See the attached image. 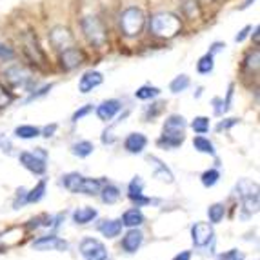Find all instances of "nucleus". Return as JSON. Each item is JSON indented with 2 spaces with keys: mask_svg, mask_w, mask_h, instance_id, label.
I'll use <instances>...</instances> for the list:
<instances>
[{
  "mask_svg": "<svg viewBox=\"0 0 260 260\" xmlns=\"http://www.w3.org/2000/svg\"><path fill=\"white\" fill-rule=\"evenodd\" d=\"M149 33L160 40H171L182 33V20L171 11H158L149 18Z\"/></svg>",
  "mask_w": 260,
  "mask_h": 260,
  "instance_id": "1",
  "label": "nucleus"
},
{
  "mask_svg": "<svg viewBox=\"0 0 260 260\" xmlns=\"http://www.w3.org/2000/svg\"><path fill=\"white\" fill-rule=\"evenodd\" d=\"M118 26H120V33L126 39H137L142 35L146 27V15L139 6H129L118 17Z\"/></svg>",
  "mask_w": 260,
  "mask_h": 260,
  "instance_id": "2",
  "label": "nucleus"
},
{
  "mask_svg": "<svg viewBox=\"0 0 260 260\" xmlns=\"http://www.w3.org/2000/svg\"><path fill=\"white\" fill-rule=\"evenodd\" d=\"M80 29H82L84 39L89 42V46H93L95 49L106 48V44H108V27L102 22V18L95 17V15L84 17L80 20Z\"/></svg>",
  "mask_w": 260,
  "mask_h": 260,
  "instance_id": "3",
  "label": "nucleus"
},
{
  "mask_svg": "<svg viewBox=\"0 0 260 260\" xmlns=\"http://www.w3.org/2000/svg\"><path fill=\"white\" fill-rule=\"evenodd\" d=\"M20 42H22V51H24L27 60L31 62V66H35L39 70H48V66H49L48 55H46V51L42 49V46H40L35 33H33V31L22 33Z\"/></svg>",
  "mask_w": 260,
  "mask_h": 260,
  "instance_id": "4",
  "label": "nucleus"
},
{
  "mask_svg": "<svg viewBox=\"0 0 260 260\" xmlns=\"http://www.w3.org/2000/svg\"><path fill=\"white\" fill-rule=\"evenodd\" d=\"M2 75H4L6 82H8L9 86L24 87L26 91H31V86H33V82H35L33 71H31L26 64H18V62L9 64L8 68L2 71Z\"/></svg>",
  "mask_w": 260,
  "mask_h": 260,
  "instance_id": "5",
  "label": "nucleus"
},
{
  "mask_svg": "<svg viewBox=\"0 0 260 260\" xmlns=\"http://www.w3.org/2000/svg\"><path fill=\"white\" fill-rule=\"evenodd\" d=\"M237 193L242 199V206L247 215L258 211V184L251 182L249 178H242L237 184Z\"/></svg>",
  "mask_w": 260,
  "mask_h": 260,
  "instance_id": "6",
  "label": "nucleus"
},
{
  "mask_svg": "<svg viewBox=\"0 0 260 260\" xmlns=\"http://www.w3.org/2000/svg\"><path fill=\"white\" fill-rule=\"evenodd\" d=\"M18 160L27 171H31L33 175H44L46 173V153L40 151V148H37L35 153H29V151H22L18 155Z\"/></svg>",
  "mask_w": 260,
  "mask_h": 260,
  "instance_id": "7",
  "label": "nucleus"
},
{
  "mask_svg": "<svg viewBox=\"0 0 260 260\" xmlns=\"http://www.w3.org/2000/svg\"><path fill=\"white\" fill-rule=\"evenodd\" d=\"M58 62H60V68L64 71H75L86 62V53L77 46H70V48L60 51Z\"/></svg>",
  "mask_w": 260,
  "mask_h": 260,
  "instance_id": "8",
  "label": "nucleus"
},
{
  "mask_svg": "<svg viewBox=\"0 0 260 260\" xmlns=\"http://www.w3.org/2000/svg\"><path fill=\"white\" fill-rule=\"evenodd\" d=\"M48 39H49V44H51L53 48L60 49V51L75 44L73 33H71L70 27H66V26H53L48 33Z\"/></svg>",
  "mask_w": 260,
  "mask_h": 260,
  "instance_id": "9",
  "label": "nucleus"
},
{
  "mask_svg": "<svg viewBox=\"0 0 260 260\" xmlns=\"http://www.w3.org/2000/svg\"><path fill=\"white\" fill-rule=\"evenodd\" d=\"M80 255L86 260H109L106 246L96 239H84L80 242Z\"/></svg>",
  "mask_w": 260,
  "mask_h": 260,
  "instance_id": "10",
  "label": "nucleus"
},
{
  "mask_svg": "<svg viewBox=\"0 0 260 260\" xmlns=\"http://www.w3.org/2000/svg\"><path fill=\"white\" fill-rule=\"evenodd\" d=\"M187 127V122L182 115H169L164 120V126H162V135L166 137H177V139H186L184 137V131Z\"/></svg>",
  "mask_w": 260,
  "mask_h": 260,
  "instance_id": "11",
  "label": "nucleus"
},
{
  "mask_svg": "<svg viewBox=\"0 0 260 260\" xmlns=\"http://www.w3.org/2000/svg\"><path fill=\"white\" fill-rule=\"evenodd\" d=\"M213 225L209 222H197L193 228H191V239H193V244L197 247H206L209 242L213 240Z\"/></svg>",
  "mask_w": 260,
  "mask_h": 260,
  "instance_id": "12",
  "label": "nucleus"
},
{
  "mask_svg": "<svg viewBox=\"0 0 260 260\" xmlns=\"http://www.w3.org/2000/svg\"><path fill=\"white\" fill-rule=\"evenodd\" d=\"M102 82H104V75L96 70H89L86 73H82V77L78 80V91L82 93V95H87V93H91L99 86H102Z\"/></svg>",
  "mask_w": 260,
  "mask_h": 260,
  "instance_id": "13",
  "label": "nucleus"
},
{
  "mask_svg": "<svg viewBox=\"0 0 260 260\" xmlns=\"http://www.w3.org/2000/svg\"><path fill=\"white\" fill-rule=\"evenodd\" d=\"M122 109V102L117 99H108L104 100L100 106H96L95 113H96V117L100 118L102 122H109L113 120V118L117 117L118 111Z\"/></svg>",
  "mask_w": 260,
  "mask_h": 260,
  "instance_id": "14",
  "label": "nucleus"
},
{
  "mask_svg": "<svg viewBox=\"0 0 260 260\" xmlns=\"http://www.w3.org/2000/svg\"><path fill=\"white\" fill-rule=\"evenodd\" d=\"M142 189H144V180L137 175V177H133L129 186H127V197L135 202V208H140V206L151 202V199L142 195Z\"/></svg>",
  "mask_w": 260,
  "mask_h": 260,
  "instance_id": "15",
  "label": "nucleus"
},
{
  "mask_svg": "<svg viewBox=\"0 0 260 260\" xmlns=\"http://www.w3.org/2000/svg\"><path fill=\"white\" fill-rule=\"evenodd\" d=\"M33 247L39 251H49V249H58V251H66L68 249V242L55 235H48V237H40L33 242Z\"/></svg>",
  "mask_w": 260,
  "mask_h": 260,
  "instance_id": "16",
  "label": "nucleus"
},
{
  "mask_svg": "<svg viewBox=\"0 0 260 260\" xmlns=\"http://www.w3.org/2000/svg\"><path fill=\"white\" fill-rule=\"evenodd\" d=\"M148 146V137L144 133H129L124 140V149L131 155H140Z\"/></svg>",
  "mask_w": 260,
  "mask_h": 260,
  "instance_id": "17",
  "label": "nucleus"
},
{
  "mask_svg": "<svg viewBox=\"0 0 260 260\" xmlns=\"http://www.w3.org/2000/svg\"><path fill=\"white\" fill-rule=\"evenodd\" d=\"M142 240H144L142 231L137 230V228H129V231H127V233L124 235V239H122V247H124V251L135 253L140 247Z\"/></svg>",
  "mask_w": 260,
  "mask_h": 260,
  "instance_id": "18",
  "label": "nucleus"
},
{
  "mask_svg": "<svg viewBox=\"0 0 260 260\" xmlns=\"http://www.w3.org/2000/svg\"><path fill=\"white\" fill-rule=\"evenodd\" d=\"M148 160L151 162L153 166V177L158 178L160 182H166V184H171L175 180L173 173L169 171V168H166V164H162V160H158L156 156H148Z\"/></svg>",
  "mask_w": 260,
  "mask_h": 260,
  "instance_id": "19",
  "label": "nucleus"
},
{
  "mask_svg": "<svg viewBox=\"0 0 260 260\" xmlns=\"http://www.w3.org/2000/svg\"><path fill=\"white\" fill-rule=\"evenodd\" d=\"M258 68H260V49L255 46V49H251L246 55V58H244L242 70L253 77V75H258Z\"/></svg>",
  "mask_w": 260,
  "mask_h": 260,
  "instance_id": "20",
  "label": "nucleus"
},
{
  "mask_svg": "<svg viewBox=\"0 0 260 260\" xmlns=\"http://www.w3.org/2000/svg\"><path fill=\"white\" fill-rule=\"evenodd\" d=\"M96 215H99V211H96L95 208H87V206H84V208L75 209L73 220H75V224H89L91 220H95Z\"/></svg>",
  "mask_w": 260,
  "mask_h": 260,
  "instance_id": "21",
  "label": "nucleus"
},
{
  "mask_svg": "<svg viewBox=\"0 0 260 260\" xmlns=\"http://www.w3.org/2000/svg\"><path fill=\"white\" fill-rule=\"evenodd\" d=\"M120 222H122V225H126V228H139L140 224H144V215L139 208L127 209Z\"/></svg>",
  "mask_w": 260,
  "mask_h": 260,
  "instance_id": "22",
  "label": "nucleus"
},
{
  "mask_svg": "<svg viewBox=\"0 0 260 260\" xmlns=\"http://www.w3.org/2000/svg\"><path fill=\"white\" fill-rule=\"evenodd\" d=\"M99 231L108 239H115L118 237L122 231V222L120 220H104L102 224H99Z\"/></svg>",
  "mask_w": 260,
  "mask_h": 260,
  "instance_id": "23",
  "label": "nucleus"
},
{
  "mask_svg": "<svg viewBox=\"0 0 260 260\" xmlns=\"http://www.w3.org/2000/svg\"><path fill=\"white\" fill-rule=\"evenodd\" d=\"M84 175L80 173H68L62 177V184L68 191L71 193H80V186H82Z\"/></svg>",
  "mask_w": 260,
  "mask_h": 260,
  "instance_id": "24",
  "label": "nucleus"
},
{
  "mask_svg": "<svg viewBox=\"0 0 260 260\" xmlns=\"http://www.w3.org/2000/svg\"><path fill=\"white\" fill-rule=\"evenodd\" d=\"M182 13L189 20H197L202 17V8H200L199 0H184L182 4Z\"/></svg>",
  "mask_w": 260,
  "mask_h": 260,
  "instance_id": "25",
  "label": "nucleus"
},
{
  "mask_svg": "<svg viewBox=\"0 0 260 260\" xmlns=\"http://www.w3.org/2000/svg\"><path fill=\"white\" fill-rule=\"evenodd\" d=\"M191 86V78L187 75H177V77L169 82V91L173 93V95H178V93H184L187 87Z\"/></svg>",
  "mask_w": 260,
  "mask_h": 260,
  "instance_id": "26",
  "label": "nucleus"
},
{
  "mask_svg": "<svg viewBox=\"0 0 260 260\" xmlns=\"http://www.w3.org/2000/svg\"><path fill=\"white\" fill-rule=\"evenodd\" d=\"M213 70H215V55L206 53V55L200 56L199 62H197V73L209 75V73H213Z\"/></svg>",
  "mask_w": 260,
  "mask_h": 260,
  "instance_id": "27",
  "label": "nucleus"
},
{
  "mask_svg": "<svg viewBox=\"0 0 260 260\" xmlns=\"http://www.w3.org/2000/svg\"><path fill=\"white\" fill-rule=\"evenodd\" d=\"M160 95V87H156V86H151V84H144V86H140L137 91H135V99H139V100H153L156 99V96Z\"/></svg>",
  "mask_w": 260,
  "mask_h": 260,
  "instance_id": "28",
  "label": "nucleus"
},
{
  "mask_svg": "<svg viewBox=\"0 0 260 260\" xmlns=\"http://www.w3.org/2000/svg\"><path fill=\"white\" fill-rule=\"evenodd\" d=\"M15 137L22 140H31L40 137V127L37 126H29V124H24V126H17L15 127Z\"/></svg>",
  "mask_w": 260,
  "mask_h": 260,
  "instance_id": "29",
  "label": "nucleus"
},
{
  "mask_svg": "<svg viewBox=\"0 0 260 260\" xmlns=\"http://www.w3.org/2000/svg\"><path fill=\"white\" fill-rule=\"evenodd\" d=\"M193 148L199 153H204V155H215V146L209 139H206L204 135H197L193 139Z\"/></svg>",
  "mask_w": 260,
  "mask_h": 260,
  "instance_id": "30",
  "label": "nucleus"
},
{
  "mask_svg": "<svg viewBox=\"0 0 260 260\" xmlns=\"http://www.w3.org/2000/svg\"><path fill=\"white\" fill-rule=\"evenodd\" d=\"M93 151H95V146H93L89 140H80V142H75L73 146H71V153H73L75 156H78V158H86V156H89Z\"/></svg>",
  "mask_w": 260,
  "mask_h": 260,
  "instance_id": "31",
  "label": "nucleus"
},
{
  "mask_svg": "<svg viewBox=\"0 0 260 260\" xmlns=\"http://www.w3.org/2000/svg\"><path fill=\"white\" fill-rule=\"evenodd\" d=\"M102 189V180L100 178H87L84 177L82 186H80V193L84 195H96Z\"/></svg>",
  "mask_w": 260,
  "mask_h": 260,
  "instance_id": "32",
  "label": "nucleus"
},
{
  "mask_svg": "<svg viewBox=\"0 0 260 260\" xmlns=\"http://www.w3.org/2000/svg\"><path fill=\"white\" fill-rule=\"evenodd\" d=\"M100 195H102V202H104V204H115V202H118V199H120V191H118L117 186L106 184V186H102V189H100Z\"/></svg>",
  "mask_w": 260,
  "mask_h": 260,
  "instance_id": "33",
  "label": "nucleus"
},
{
  "mask_svg": "<svg viewBox=\"0 0 260 260\" xmlns=\"http://www.w3.org/2000/svg\"><path fill=\"white\" fill-rule=\"evenodd\" d=\"M44 195H46V180H40L29 193H26V202L27 204H37L44 199Z\"/></svg>",
  "mask_w": 260,
  "mask_h": 260,
  "instance_id": "34",
  "label": "nucleus"
},
{
  "mask_svg": "<svg viewBox=\"0 0 260 260\" xmlns=\"http://www.w3.org/2000/svg\"><path fill=\"white\" fill-rule=\"evenodd\" d=\"M209 127H211V122H209L208 117H195L193 118V122H191V129L195 131L197 135H206L209 131Z\"/></svg>",
  "mask_w": 260,
  "mask_h": 260,
  "instance_id": "35",
  "label": "nucleus"
},
{
  "mask_svg": "<svg viewBox=\"0 0 260 260\" xmlns=\"http://www.w3.org/2000/svg\"><path fill=\"white\" fill-rule=\"evenodd\" d=\"M224 213H225L224 204H213V206H209V209H208L209 222H211V224H218V222L224 218Z\"/></svg>",
  "mask_w": 260,
  "mask_h": 260,
  "instance_id": "36",
  "label": "nucleus"
},
{
  "mask_svg": "<svg viewBox=\"0 0 260 260\" xmlns=\"http://www.w3.org/2000/svg\"><path fill=\"white\" fill-rule=\"evenodd\" d=\"M15 100V95L11 93V89H9L6 84L0 82V109H4L8 108L11 102Z\"/></svg>",
  "mask_w": 260,
  "mask_h": 260,
  "instance_id": "37",
  "label": "nucleus"
},
{
  "mask_svg": "<svg viewBox=\"0 0 260 260\" xmlns=\"http://www.w3.org/2000/svg\"><path fill=\"white\" fill-rule=\"evenodd\" d=\"M218 178H220V173H218L217 169H208V171L202 173L200 180H202V184H204L206 187H213L218 182Z\"/></svg>",
  "mask_w": 260,
  "mask_h": 260,
  "instance_id": "38",
  "label": "nucleus"
},
{
  "mask_svg": "<svg viewBox=\"0 0 260 260\" xmlns=\"http://www.w3.org/2000/svg\"><path fill=\"white\" fill-rule=\"evenodd\" d=\"M17 58V53L13 48H9L8 44L0 42V62H13Z\"/></svg>",
  "mask_w": 260,
  "mask_h": 260,
  "instance_id": "39",
  "label": "nucleus"
},
{
  "mask_svg": "<svg viewBox=\"0 0 260 260\" xmlns=\"http://www.w3.org/2000/svg\"><path fill=\"white\" fill-rule=\"evenodd\" d=\"M93 104H86L82 106V108H78L77 111L73 113V117H71V122H78V120H82L84 117H87L89 113H93Z\"/></svg>",
  "mask_w": 260,
  "mask_h": 260,
  "instance_id": "40",
  "label": "nucleus"
},
{
  "mask_svg": "<svg viewBox=\"0 0 260 260\" xmlns=\"http://www.w3.org/2000/svg\"><path fill=\"white\" fill-rule=\"evenodd\" d=\"M217 260H244V253L239 251V249H230V251L218 255Z\"/></svg>",
  "mask_w": 260,
  "mask_h": 260,
  "instance_id": "41",
  "label": "nucleus"
},
{
  "mask_svg": "<svg viewBox=\"0 0 260 260\" xmlns=\"http://www.w3.org/2000/svg\"><path fill=\"white\" fill-rule=\"evenodd\" d=\"M211 104H213V111H215L217 117H222L224 113H228L224 106V99H220V96H215V99L211 100Z\"/></svg>",
  "mask_w": 260,
  "mask_h": 260,
  "instance_id": "42",
  "label": "nucleus"
},
{
  "mask_svg": "<svg viewBox=\"0 0 260 260\" xmlns=\"http://www.w3.org/2000/svg\"><path fill=\"white\" fill-rule=\"evenodd\" d=\"M162 106H164V102H155V104H151V108H148V111H146V120H153V118L162 111Z\"/></svg>",
  "mask_w": 260,
  "mask_h": 260,
  "instance_id": "43",
  "label": "nucleus"
},
{
  "mask_svg": "<svg viewBox=\"0 0 260 260\" xmlns=\"http://www.w3.org/2000/svg\"><path fill=\"white\" fill-rule=\"evenodd\" d=\"M53 89V84H48V86H44V87H40V89H37V91H33L29 95V99L26 100V102H31V100H35V99H39V96H44V95H48L49 91Z\"/></svg>",
  "mask_w": 260,
  "mask_h": 260,
  "instance_id": "44",
  "label": "nucleus"
},
{
  "mask_svg": "<svg viewBox=\"0 0 260 260\" xmlns=\"http://www.w3.org/2000/svg\"><path fill=\"white\" fill-rule=\"evenodd\" d=\"M239 124V118H225V120H222L220 124L217 126V131H222V129H230V127L237 126Z\"/></svg>",
  "mask_w": 260,
  "mask_h": 260,
  "instance_id": "45",
  "label": "nucleus"
},
{
  "mask_svg": "<svg viewBox=\"0 0 260 260\" xmlns=\"http://www.w3.org/2000/svg\"><path fill=\"white\" fill-rule=\"evenodd\" d=\"M233 95H235V84H230V87H228V96L224 99L225 111H230L231 109V100H233Z\"/></svg>",
  "mask_w": 260,
  "mask_h": 260,
  "instance_id": "46",
  "label": "nucleus"
},
{
  "mask_svg": "<svg viewBox=\"0 0 260 260\" xmlns=\"http://www.w3.org/2000/svg\"><path fill=\"white\" fill-rule=\"evenodd\" d=\"M249 31H251V26H244L242 29L237 33V37H235V42H239V44H242L244 40L247 39V35H249Z\"/></svg>",
  "mask_w": 260,
  "mask_h": 260,
  "instance_id": "47",
  "label": "nucleus"
},
{
  "mask_svg": "<svg viewBox=\"0 0 260 260\" xmlns=\"http://www.w3.org/2000/svg\"><path fill=\"white\" fill-rule=\"evenodd\" d=\"M224 49H225V44L224 42H213L211 46H209V51L208 53H211V55H217V53L224 51Z\"/></svg>",
  "mask_w": 260,
  "mask_h": 260,
  "instance_id": "48",
  "label": "nucleus"
},
{
  "mask_svg": "<svg viewBox=\"0 0 260 260\" xmlns=\"http://www.w3.org/2000/svg\"><path fill=\"white\" fill-rule=\"evenodd\" d=\"M56 124H51V126H46L44 127V129H40V135H42V137H46V139H49V137H53V133H55L56 131Z\"/></svg>",
  "mask_w": 260,
  "mask_h": 260,
  "instance_id": "49",
  "label": "nucleus"
},
{
  "mask_svg": "<svg viewBox=\"0 0 260 260\" xmlns=\"http://www.w3.org/2000/svg\"><path fill=\"white\" fill-rule=\"evenodd\" d=\"M251 39L255 40V46L258 48V44H260V35H258V31H260V27L258 26H255V27H251Z\"/></svg>",
  "mask_w": 260,
  "mask_h": 260,
  "instance_id": "50",
  "label": "nucleus"
},
{
  "mask_svg": "<svg viewBox=\"0 0 260 260\" xmlns=\"http://www.w3.org/2000/svg\"><path fill=\"white\" fill-rule=\"evenodd\" d=\"M189 258H191V253L189 251H182V253H178L173 260H189Z\"/></svg>",
  "mask_w": 260,
  "mask_h": 260,
  "instance_id": "51",
  "label": "nucleus"
},
{
  "mask_svg": "<svg viewBox=\"0 0 260 260\" xmlns=\"http://www.w3.org/2000/svg\"><path fill=\"white\" fill-rule=\"evenodd\" d=\"M256 0H246L242 6H239V11H244V9H247V8H251L253 4H255Z\"/></svg>",
  "mask_w": 260,
  "mask_h": 260,
  "instance_id": "52",
  "label": "nucleus"
}]
</instances>
